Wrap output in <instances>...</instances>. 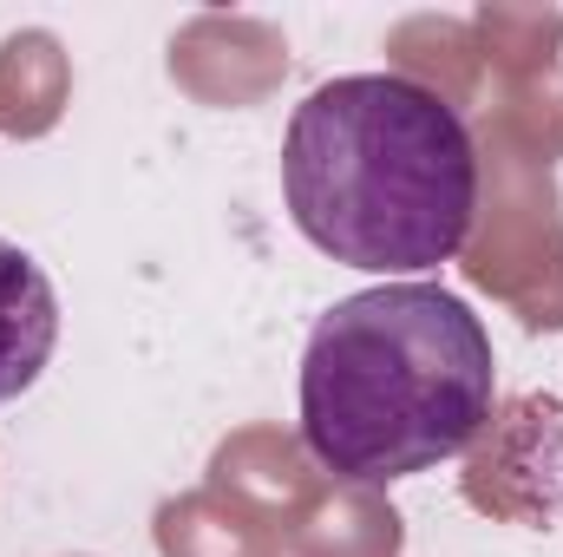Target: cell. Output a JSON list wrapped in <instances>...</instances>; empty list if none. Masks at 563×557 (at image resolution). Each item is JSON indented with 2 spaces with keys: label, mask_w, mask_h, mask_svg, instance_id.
Here are the masks:
<instances>
[{
  "label": "cell",
  "mask_w": 563,
  "mask_h": 557,
  "mask_svg": "<svg viewBox=\"0 0 563 557\" xmlns=\"http://www.w3.org/2000/svg\"><path fill=\"white\" fill-rule=\"evenodd\" d=\"M282 197L321 256L367 276H426L472 237L478 151L432 86L407 73H347L295 106Z\"/></svg>",
  "instance_id": "1"
},
{
  "label": "cell",
  "mask_w": 563,
  "mask_h": 557,
  "mask_svg": "<svg viewBox=\"0 0 563 557\" xmlns=\"http://www.w3.org/2000/svg\"><path fill=\"white\" fill-rule=\"evenodd\" d=\"M59 348V295L33 250L0 237V407L20 401Z\"/></svg>",
  "instance_id": "3"
},
{
  "label": "cell",
  "mask_w": 563,
  "mask_h": 557,
  "mask_svg": "<svg viewBox=\"0 0 563 557\" xmlns=\"http://www.w3.org/2000/svg\"><path fill=\"white\" fill-rule=\"evenodd\" d=\"M492 401V335L439 282H380L334 302L301 354V439L354 485H394L459 459L485 433Z\"/></svg>",
  "instance_id": "2"
}]
</instances>
